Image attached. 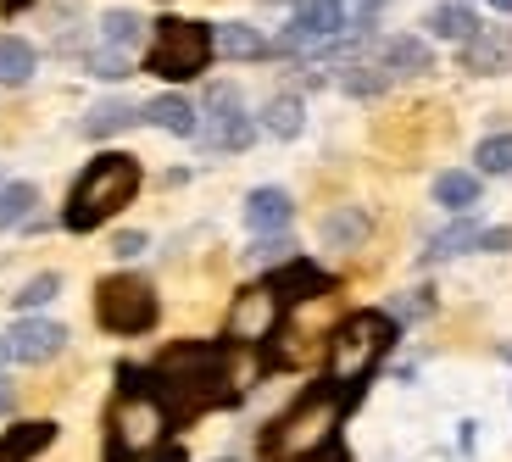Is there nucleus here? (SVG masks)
<instances>
[{
    "mask_svg": "<svg viewBox=\"0 0 512 462\" xmlns=\"http://www.w3.org/2000/svg\"><path fill=\"white\" fill-rule=\"evenodd\" d=\"M151 390L173 418H195V412L218 407V401L240 396V373H234V351L218 340H184L151 368Z\"/></svg>",
    "mask_w": 512,
    "mask_h": 462,
    "instance_id": "obj_1",
    "label": "nucleus"
},
{
    "mask_svg": "<svg viewBox=\"0 0 512 462\" xmlns=\"http://www.w3.org/2000/svg\"><path fill=\"white\" fill-rule=\"evenodd\" d=\"M396 334H401L396 318H390V312H373V307L340 318V323H334V334H329V385L362 396V385L373 379V368L390 357Z\"/></svg>",
    "mask_w": 512,
    "mask_h": 462,
    "instance_id": "obj_2",
    "label": "nucleus"
},
{
    "mask_svg": "<svg viewBox=\"0 0 512 462\" xmlns=\"http://www.w3.org/2000/svg\"><path fill=\"white\" fill-rule=\"evenodd\" d=\"M134 195H140V162L123 156V151H106V156H95V162L78 173L62 223L73 234H90V229H101L106 218H117Z\"/></svg>",
    "mask_w": 512,
    "mask_h": 462,
    "instance_id": "obj_3",
    "label": "nucleus"
},
{
    "mask_svg": "<svg viewBox=\"0 0 512 462\" xmlns=\"http://www.w3.org/2000/svg\"><path fill=\"white\" fill-rule=\"evenodd\" d=\"M351 401H357L351 390H334L329 379H323L318 390H307V396L295 401L279 424L262 435V446H268L273 457H318V451L334 440V429H340V418H346Z\"/></svg>",
    "mask_w": 512,
    "mask_h": 462,
    "instance_id": "obj_4",
    "label": "nucleus"
},
{
    "mask_svg": "<svg viewBox=\"0 0 512 462\" xmlns=\"http://www.w3.org/2000/svg\"><path fill=\"white\" fill-rule=\"evenodd\" d=\"M167 429H173V412L162 407L151 385L145 390H123L106 412V462H140L151 451L167 446Z\"/></svg>",
    "mask_w": 512,
    "mask_h": 462,
    "instance_id": "obj_5",
    "label": "nucleus"
},
{
    "mask_svg": "<svg viewBox=\"0 0 512 462\" xmlns=\"http://www.w3.org/2000/svg\"><path fill=\"white\" fill-rule=\"evenodd\" d=\"M212 28L206 23H184V17H162L151 34V51H145V73L167 78V84H184V78L206 73L212 62Z\"/></svg>",
    "mask_w": 512,
    "mask_h": 462,
    "instance_id": "obj_6",
    "label": "nucleus"
},
{
    "mask_svg": "<svg viewBox=\"0 0 512 462\" xmlns=\"http://www.w3.org/2000/svg\"><path fill=\"white\" fill-rule=\"evenodd\" d=\"M95 318H101L106 334H145L162 318V301H156V290L145 279L112 273V279H101V290H95Z\"/></svg>",
    "mask_w": 512,
    "mask_h": 462,
    "instance_id": "obj_7",
    "label": "nucleus"
},
{
    "mask_svg": "<svg viewBox=\"0 0 512 462\" xmlns=\"http://www.w3.org/2000/svg\"><path fill=\"white\" fill-rule=\"evenodd\" d=\"M195 134H201L206 151H245V145H251L256 123L245 117L240 90H234V84H212V90H206V106H201Z\"/></svg>",
    "mask_w": 512,
    "mask_h": 462,
    "instance_id": "obj_8",
    "label": "nucleus"
},
{
    "mask_svg": "<svg viewBox=\"0 0 512 462\" xmlns=\"http://www.w3.org/2000/svg\"><path fill=\"white\" fill-rule=\"evenodd\" d=\"M340 34H351V12L346 0H301L295 23L279 34V51H318V45H334Z\"/></svg>",
    "mask_w": 512,
    "mask_h": 462,
    "instance_id": "obj_9",
    "label": "nucleus"
},
{
    "mask_svg": "<svg viewBox=\"0 0 512 462\" xmlns=\"http://www.w3.org/2000/svg\"><path fill=\"white\" fill-rule=\"evenodd\" d=\"M279 296H273L268 284H251V290H240L229 307V346H262V340H273V329H279Z\"/></svg>",
    "mask_w": 512,
    "mask_h": 462,
    "instance_id": "obj_10",
    "label": "nucleus"
},
{
    "mask_svg": "<svg viewBox=\"0 0 512 462\" xmlns=\"http://www.w3.org/2000/svg\"><path fill=\"white\" fill-rule=\"evenodd\" d=\"M62 346H67V329L51 318H23L6 334V357H17V362H51V357H62Z\"/></svg>",
    "mask_w": 512,
    "mask_h": 462,
    "instance_id": "obj_11",
    "label": "nucleus"
},
{
    "mask_svg": "<svg viewBox=\"0 0 512 462\" xmlns=\"http://www.w3.org/2000/svg\"><path fill=\"white\" fill-rule=\"evenodd\" d=\"M268 290L279 296V307H295V301L323 296V290H329V273H323V268H312L307 257H295V262H284V268L268 279Z\"/></svg>",
    "mask_w": 512,
    "mask_h": 462,
    "instance_id": "obj_12",
    "label": "nucleus"
},
{
    "mask_svg": "<svg viewBox=\"0 0 512 462\" xmlns=\"http://www.w3.org/2000/svg\"><path fill=\"white\" fill-rule=\"evenodd\" d=\"M462 67H468V73H507L512 67V34L507 28H479V34L462 45Z\"/></svg>",
    "mask_w": 512,
    "mask_h": 462,
    "instance_id": "obj_13",
    "label": "nucleus"
},
{
    "mask_svg": "<svg viewBox=\"0 0 512 462\" xmlns=\"http://www.w3.org/2000/svg\"><path fill=\"white\" fill-rule=\"evenodd\" d=\"M290 218H295V201L284 190H273V184H262V190L245 195V223H251L256 234H279Z\"/></svg>",
    "mask_w": 512,
    "mask_h": 462,
    "instance_id": "obj_14",
    "label": "nucleus"
},
{
    "mask_svg": "<svg viewBox=\"0 0 512 462\" xmlns=\"http://www.w3.org/2000/svg\"><path fill=\"white\" fill-rule=\"evenodd\" d=\"M56 440V424L51 418H34V424H12L0 429V462H34L39 451Z\"/></svg>",
    "mask_w": 512,
    "mask_h": 462,
    "instance_id": "obj_15",
    "label": "nucleus"
},
{
    "mask_svg": "<svg viewBox=\"0 0 512 462\" xmlns=\"http://www.w3.org/2000/svg\"><path fill=\"white\" fill-rule=\"evenodd\" d=\"M212 51L229 56V62H256V56H268V39L256 34L251 23H223V28H212Z\"/></svg>",
    "mask_w": 512,
    "mask_h": 462,
    "instance_id": "obj_16",
    "label": "nucleus"
},
{
    "mask_svg": "<svg viewBox=\"0 0 512 462\" xmlns=\"http://www.w3.org/2000/svg\"><path fill=\"white\" fill-rule=\"evenodd\" d=\"M145 123H156L162 134H184V140H190L195 123H201V112H195L184 95H156V101L145 106Z\"/></svg>",
    "mask_w": 512,
    "mask_h": 462,
    "instance_id": "obj_17",
    "label": "nucleus"
},
{
    "mask_svg": "<svg viewBox=\"0 0 512 462\" xmlns=\"http://www.w3.org/2000/svg\"><path fill=\"white\" fill-rule=\"evenodd\" d=\"M140 117H145V106H134V101H101V106H90V117H84V134H90V140H106V134L134 129Z\"/></svg>",
    "mask_w": 512,
    "mask_h": 462,
    "instance_id": "obj_18",
    "label": "nucleus"
},
{
    "mask_svg": "<svg viewBox=\"0 0 512 462\" xmlns=\"http://www.w3.org/2000/svg\"><path fill=\"white\" fill-rule=\"evenodd\" d=\"M435 67V56H429V45L412 34H396L384 39V73H429Z\"/></svg>",
    "mask_w": 512,
    "mask_h": 462,
    "instance_id": "obj_19",
    "label": "nucleus"
},
{
    "mask_svg": "<svg viewBox=\"0 0 512 462\" xmlns=\"http://www.w3.org/2000/svg\"><path fill=\"white\" fill-rule=\"evenodd\" d=\"M423 28H429V34H440V39H457V45H468V39H474L485 23H479V17L468 12V6L446 0V6H435V12H429V23H423Z\"/></svg>",
    "mask_w": 512,
    "mask_h": 462,
    "instance_id": "obj_20",
    "label": "nucleus"
},
{
    "mask_svg": "<svg viewBox=\"0 0 512 462\" xmlns=\"http://www.w3.org/2000/svg\"><path fill=\"white\" fill-rule=\"evenodd\" d=\"M323 240L340 245V251L362 245L368 240V212H362V206H340V212H329V218H323Z\"/></svg>",
    "mask_w": 512,
    "mask_h": 462,
    "instance_id": "obj_21",
    "label": "nucleus"
},
{
    "mask_svg": "<svg viewBox=\"0 0 512 462\" xmlns=\"http://www.w3.org/2000/svg\"><path fill=\"white\" fill-rule=\"evenodd\" d=\"M435 201L451 206V212H468V206H479V173H462V167L440 173V179H435Z\"/></svg>",
    "mask_w": 512,
    "mask_h": 462,
    "instance_id": "obj_22",
    "label": "nucleus"
},
{
    "mask_svg": "<svg viewBox=\"0 0 512 462\" xmlns=\"http://www.w3.org/2000/svg\"><path fill=\"white\" fill-rule=\"evenodd\" d=\"M34 67H39V56L28 39H12V34L0 39V84H28Z\"/></svg>",
    "mask_w": 512,
    "mask_h": 462,
    "instance_id": "obj_23",
    "label": "nucleus"
},
{
    "mask_svg": "<svg viewBox=\"0 0 512 462\" xmlns=\"http://www.w3.org/2000/svg\"><path fill=\"white\" fill-rule=\"evenodd\" d=\"M479 223L474 218H462V223H451V229H440L435 240H429V251H423V257L429 262H440V257H457V251H479Z\"/></svg>",
    "mask_w": 512,
    "mask_h": 462,
    "instance_id": "obj_24",
    "label": "nucleus"
},
{
    "mask_svg": "<svg viewBox=\"0 0 512 462\" xmlns=\"http://www.w3.org/2000/svg\"><path fill=\"white\" fill-rule=\"evenodd\" d=\"M301 123H307V112H301V95H273L268 112H262V129L279 134V140H295V134H301Z\"/></svg>",
    "mask_w": 512,
    "mask_h": 462,
    "instance_id": "obj_25",
    "label": "nucleus"
},
{
    "mask_svg": "<svg viewBox=\"0 0 512 462\" xmlns=\"http://www.w3.org/2000/svg\"><path fill=\"white\" fill-rule=\"evenodd\" d=\"M39 206L34 184H0V229H23Z\"/></svg>",
    "mask_w": 512,
    "mask_h": 462,
    "instance_id": "obj_26",
    "label": "nucleus"
},
{
    "mask_svg": "<svg viewBox=\"0 0 512 462\" xmlns=\"http://www.w3.org/2000/svg\"><path fill=\"white\" fill-rule=\"evenodd\" d=\"M140 17L134 12H106L101 17V39H106V51H123V45H134V39H140Z\"/></svg>",
    "mask_w": 512,
    "mask_h": 462,
    "instance_id": "obj_27",
    "label": "nucleus"
},
{
    "mask_svg": "<svg viewBox=\"0 0 512 462\" xmlns=\"http://www.w3.org/2000/svg\"><path fill=\"white\" fill-rule=\"evenodd\" d=\"M474 162H479V173H512V134H490V140H479Z\"/></svg>",
    "mask_w": 512,
    "mask_h": 462,
    "instance_id": "obj_28",
    "label": "nucleus"
},
{
    "mask_svg": "<svg viewBox=\"0 0 512 462\" xmlns=\"http://www.w3.org/2000/svg\"><path fill=\"white\" fill-rule=\"evenodd\" d=\"M56 290H62V279H56V273H39V279H28L12 301H17L23 312H34V307H45V301H56Z\"/></svg>",
    "mask_w": 512,
    "mask_h": 462,
    "instance_id": "obj_29",
    "label": "nucleus"
},
{
    "mask_svg": "<svg viewBox=\"0 0 512 462\" xmlns=\"http://www.w3.org/2000/svg\"><path fill=\"white\" fill-rule=\"evenodd\" d=\"M90 73H95V78H123V73H128L123 51H95V56H90Z\"/></svg>",
    "mask_w": 512,
    "mask_h": 462,
    "instance_id": "obj_30",
    "label": "nucleus"
},
{
    "mask_svg": "<svg viewBox=\"0 0 512 462\" xmlns=\"http://www.w3.org/2000/svg\"><path fill=\"white\" fill-rule=\"evenodd\" d=\"M290 251H295L290 240H262V245H251V262H279L284 268V262H295Z\"/></svg>",
    "mask_w": 512,
    "mask_h": 462,
    "instance_id": "obj_31",
    "label": "nucleus"
},
{
    "mask_svg": "<svg viewBox=\"0 0 512 462\" xmlns=\"http://www.w3.org/2000/svg\"><path fill=\"white\" fill-rule=\"evenodd\" d=\"M112 251H117V257H140V251H145V234H117Z\"/></svg>",
    "mask_w": 512,
    "mask_h": 462,
    "instance_id": "obj_32",
    "label": "nucleus"
},
{
    "mask_svg": "<svg viewBox=\"0 0 512 462\" xmlns=\"http://www.w3.org/2000/svg\"><path fill=\"white\" fill-rule=\"evenodd\" d=\"M145 462H184V446H162V451H151Z\"/></svg>",
    "mask_w": 512,
    "mask_h": 462,
    "instance_id": "obj_33",
    "label": "nucleus"
},
{
    "mask_svg": "<svg viewBox=\"0 0 512 462\" xmlns=\"http://www.w3.org/2000/svg\"><path fill=\"white\" fill-rule=\"evenodd\" d=\"M490 6H496V12H512V0H490Z\"/></svg>",
    "mask_w": 512,
    "mask_h": 462,
    "instance_id": "obj_34",
    "label": "nucleus"
},
{
    "mask_svg": "<svg viewBox=\"0 0 512 462\" xmlns=\"http://www.w3.org/2000/svg\"><path fill=\"white\" fill-rule=\"evenodd\" d=\"M501 362H512V346H501Z\"/></svg>",
    "mask_w": 512,
    "mask_h": 462,
    "instance_id": "obj_35",
    "label": "nucleus"
},
{
    "mask_svg": "<svg viewBox=\"0 0 512 462\" xmlns=\"http://www.w3.org/2000/svg\"><path fill=\"white\" fill-rule=\"evenodd\" d=\"M0 362H6V340H0Z\"/></svg>",
    "mask_w": 512,
    "mask_h": 462,
    "instance_id": "obj_36",
    "label": "nucleus"
},
{
    "mask_svg": "<svg viewBox=\"0 0 512 462\" xmlns=\"http://www.w3.org/2000/svg\"><path fill=\"white\" fill-rule=\"evenodd\" d=\"M457 6H462V0H457Z\"/></svg>",
    "mask_w": 512,
    "mask_h": 462,
    "instance_id": "obj_37",
    "label": "nucleus"
}]
</instances>
